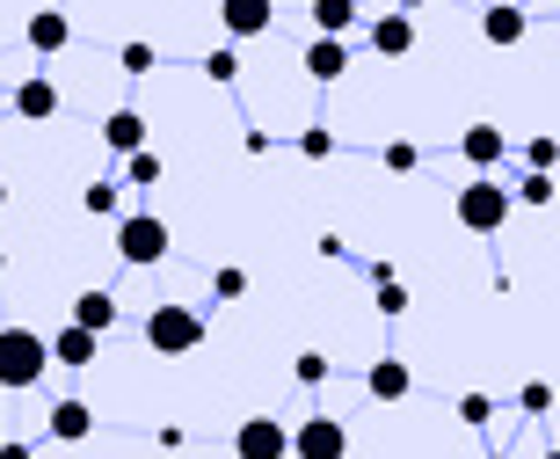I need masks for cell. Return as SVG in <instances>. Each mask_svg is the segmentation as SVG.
<instances>
[{
    "label": "cell",
    "instance_id": "obj_1",
    "mask_svg": "<svg viewBox=\"0 0 560 459\" xmlns=\"http://www.w3.org/2000/svg\"><path fill=\"white\" fill-rule=\"evenodd\" d=\"M44 365H51V357H44V335L37 329H0V387H8V394L37 387Z\"/></svg>",
    "mask_w": 560,
    "mask_h": 459
},
{
    "label": "cell",
    "instance_id": "obj_2",
    "mask_svg": "<svg viewBox=\"0 0 560 459\" xmlns=\"http://www.w3.org/2000/svg\"><path fill=\"white\" fill-rule=\"evenodd\" d=\"M167 249H175L167 219H153V211H131V219H117V255H125L131 271H153V263H167Z\"/></svg>",
    "mask_w": 560,
    "mask_h": 459
},
{
    "label": "cell",
    "instance_id": "obj_3",
    "mask_svg": "<svg viewBox=\"0 0 560 459\" xmlns=\"http://www.w3.org/2000/svg\"><path fill=\"white\" fill-rule=\"evenodd\" d=\"M145 343H153L161 357L197 351V343H205V313H189V307H175V299H167V307L145 313Z\"/></svg>",
    "mask_w": 560,
    "mask_h": 459
},
{
    "label": "cell",
    "instance_id": "obj_4",
    "mask_svg": "<svg viewBox=\"0 0 560 459\" xmlns=\"http://www.w3.org/2000/svg\"><path fill=\"white\" fill-rule=\"evenodd\" d=\"M502 219H510V190H495V183H466L458 190V227L495 233Z\"/></svg>",
    "mask_w": 560,
    "mask_h": 459
},
{
    "label": "cell",
    "instance_id": "obj_5",
    "mask_svg": "<svg viewBox=\"0 0 560 459\" xmlns=\"http://www.w3.org/2000/svg\"><path fill=\"white\" fill-rule=\"evenodd\" d=\"M233 452L241 459H291V431L277 416H248L241 431H233Z\"/></svg>",
    "mask_w": 560,
    "mask_h": 459
},
{
    "label": "cell",
    "instance_id": "obj_6",
    "mask_svg": "<svg viewBox=\"0 0 560 459\" xmlns=\"http://www.w3.org/2000/svg\"><path fill=\"white\" fill-rule=\"evenodd\" d=\"M291 452L299 459H342L350 452V431H342L335 416H306L299 431H291Z\"/></svg>",
    "mask_w": 560,
    "mask_h": 459
},
{
    "label": "cell",
    "instance_id": "obj_7",
    "mask_svg": "<svg viewBox=\"0 0 560 459\" xmlns=\"http://www.w3.org/2000/svg\"><path fill=\"white\" fill-rule=\"evenodd\" d=\"M219 22H226V37H262L277 22L270 0H219Z\"/></svg>",
    "mask_w": 560,
    "mask_h": 459
},
{
    "label": "cell",
    "instance_id": "obj_8",
    "mask_svg": "<svg viewBox=\"0 0 560 459\" xmlns=\"http://www.w3.org/2000/svg\"><path fill=\"white\" fill-rule=\"evenodd\" d=\"M95 351H103V335L73 329V321H66V329L51 335V343H44V357H51V365H95Z\"/></svg>",
    "mask_w": 560,
    "mask_h": 459
},
{
    "label": "cell",
    "instance_id": "obj_9",
    "mask_svg": "<svg viewBox=\"0 0 560 459\" xmlns=\"http://www.w3.org/2000/svg\"><path fill=\"white\" fill-rule=\"evenodd\" d=\"M372 51L378 59H408V51H416V15H378L372 22Z\"/></svg>",
    "mask_w": 560,
    "mask_h": 459
},
{
    "label": "cell",
    "instance_id": "obj_10",
    "mask_svg": "<svg viewBox=\"0 0 560 459\" xmlns=\"http://www.w3.org/2000/svg\"><path fill=\"white\" fill-rule=\"evenodd\" d=\"M524 30H532V15L510 8V0H495V8L480 15V37H488V44H524Z\"/></svg>",
    "mask_w": 560,
    "mask_h": 459
},
{
    "label": "cell",
    "instance_id": "obj_11",
    "mask_svg": "<svg viewBox=\"0 0 560 459\" xmlns=\"http://www.w3.org/2000/svg\"><path fill=\"white\" fill-rule=\"evenodd\" d=\"M306 73H313V81H342V73H350V44H342V37L306 44Z\"/></svg>",
    "mask_w": 560,
    "mask_h": 459
},
{
    "label": "cell",
    "instance_id": "obj_12",
    "mask_svg": "<svg viewBox=\"0 0 560 459\" xmlns=\"http://www.w3.org/2000/svg\"><path fill=\"white\" fill-rule=\"evenodd\" d=\"M364 387H372V401H408V387H416V372H408L400 357H378Z\"/></svg>",
    "mask_w": 560,
    "mask_h": 459
},
{
    "label": "cell",
    "instance_id": "obj_13",
    "mask_svg": "<svg viewBox=\"0 0 560 459\" xmlns=\"http://www.w3.org/2000/svg\"><path fill=\"white\" fill-rule=\"evenodd\" d=\"M103 139H109V153H139L145 147V117H139V110H109Z\"/></svg>",
    "mask_w": 560,
    "mask_h": 459
},
{
    "label": "cell",
    "instance_id": "obj_14",
    "mask_svg": "<svg viewBox=\"0 0 560 459\" xmlns=\"http://www.w3.org/2000/svg\"><path fill=\"white\" fill-rule=\"evenodd\" d=\"M15 117H30V125L59 117V88H51V81H22L15 88Z\"/></svg>",
    "mask_w": 560,
    "mask_h": 459
},
{
    "label": "cell",
    "instance_id": "obj_15",
    "mask_svg": "<svg viewBox=\"0 0 560 459\" xmlns=\"http://www.w3.org/2000/svg\"><path fill=\"white\" fill-rule=\"evenodd\" d=\"M88 431H95V409H88V401H59V409H51V438L59 445H81Z\"/></svg>",
    "mask_w": 560,
    "mask_h": 459
},
{
    "label": "cell",
    "instance_id": "obj_16",
    "mask_svg": "<svg viewBox=\"0 0 560 459\" xmlns=\"http://www.w3.org/2000/svg\"><path fill=\"white\" fill-rule=\"evenodd\" d=\"M73 329H88V335L117 329V299H109V292H81V299H73Z\"/></svg>",
    "mask_w": 560,
    "mask_h": 459
},
{
    "label": "cell",
    "instance_id": "obj_17",
    "mask_svg": "<svg viewBox=\"0 0 560 459\" xmlns=\"http://www.w3.org/2000/svg\"><path fill=\"white\" fill-rule=\"evenodd\" d=\"M66 37H73V22H66L59 8H44V15H30V51H66Z\"/></svg>",
    "mask_w": 560,
    "mask_h": 459
},
{
    "label": "cell",
    "instance_id": "obj_18",
    "mask_svg": "<svg viewBox=\"0 0 560 459\" xmlns=\"http://www.w3.org/2000/svg\"><path fill=\"white\" fill-rule=\"evenodd\" d=\"M458 153H466L474 168H495V161H502V131H495V125H474L466 139H458Z\"/></svg>",
    "mask_w": 560,
    "mask_h": 459
},
{
    "label": "cell",
    "instance_id": "obj_19",
    "mask_svg": "<svg viewBox=\"0 0 560 459\" xmlns=\"http://www.w3.org/2000/svg\"><path fill=\"white\" fill-rule=\"evenodd\" d=\"M313 22H320L328 37H342V30L357 22V0H313Z\"/></svg>",
    "mask_w": 560,
    "mask_h": 459
},
{
    "label": "cell",
    "instance_id": "obj_20",
    "mask_svg": "<svg viewBox=\"0 0 560 459\" xmlns=\"http://www.w3.org/2000/svg\"><path fill=\"white\" fill-rule=\"evenodd\" d=\"M408 307H416V299H408V285H394V277H378V313H386V321H400Z\"/></svg>",
    "mask_w": 560,
    "mask_h": 459
},
{
    "label": "cell",
    "instance_id": "obj_21",
    "mask_svg": "<svg viewBox=\"0 0 560 459\" xmlns=\"http://www.w3.org/2000/svg\"><path fill=\"white\" fill-rule=\"evenodd\" d=\"M88 211L95 219H117V183H88Z\"/></svg>",
    "mask_w": 560,
    "mask_h": 459
},
{
    "label": "cell",
    "instance_id": "obj_22",
    "mask_svg": "<svg viewBox=\"0 0 560 459\" xmlns=\"http://www.w3.org/2000/svg\"><path fill=\"white\" fill-rule=\"evenodd\" d=\"M524 205H553V175H532V168H524V190H517Z\"/></svg>",
    "mask_w": 560,
    "mask_h": 459
},
{
    "label": "cell",
    "instance_id": "obj_23",
    "mask_svg": "<svg viewBox=\"0 0 560 459\" xmlns=\"http://www.w3.org/2000/svg\"><path fill=\"white\" fill-rule=\"evenodd\" d=\"M517 401H524V416H546V409H553V387H546V379H532Z\"/></svg>",
    "mask_w": 560,
    "mask_h": 459
},
{
    "label": "cell",
    "instance_id": "obj_24",
    "mask_svg": "<svg viewBox=\"0 0 560 459\" xmlns=\"http://www.w3.org/2000/svg\"><path fill=\"white\" fill-rule=\"evenodd\" d=\"M299 153H306V161H328L335 139H328V131H299Z\"/></svg>",
    "mask_w": 560,
    "mask_h": 459
},
{
    "label": "cell",
    "instance_id": "obj_25",
    "mask_svg": "<svg viewBox=\"0 0 560 459\" xmlns=\"http://www.w3.org/2000/svg\"><path fill=\"white\" fill-rule=\"evenodd\" d=\"M125 161H131V183H161V161H153V153H125Z\"/></svg>",
    "mask_w": 560,
    "mask_h": 459
},
{
    "label": "cell",
    "instance_id": "obj_26",
    "mask_svg": "<svg viewBox=\"0 0 560 459\" xmlns=\"http://www.w3.org/2000/svg\"><path fill=\"white\" fill-rule=\"evenodd\" d=\"M211 292H219V299H241V292H248V271H219V277H211Z\"/></svg>",
    "mask_w": 560,
    "mask_h": 459
},
{
    "label": "cell",
    "instance_id": "obj_27",
    "mask_svg": "<svg viewBox=\"0 0 560 459\" xmlns=\"http://www.w3.org/2000/svg\"><path fill=\"white\" fill-rule=\"evenodd\" d=\"M320 379H328V357L306 351V357H299V387H320Z\"/></svg>",
    "mask_w": 560,
    "mask_h": 459
},
{
    "label": "cell",
    "instance_id": "obj_28",
    "mask_svg": "<svg viewBox=\"0 0 560 459\" xmlns=\"http://www.w3.org/2000/svg\"><path fill=\"white\" fill-rule=\"evenodd\" d=\"M458 416H466V423H474V431H480V423L495 416V401H488V394H466V401H458Z\"/></svg>",
    "mask_w": 560,
    "mask_h": 459
},
{
    "label": "cell",
    "instance_id": "obj_29",
    "mask_svg": "<svg viewBox=\"0 0 560 459\" xmlns=\"http://www.w3.org/2000/svg\"><path fill=\"white\" fill-rule=\"evenodd\" d=\"M205 73H211V81H219V88H226L233 73H241V59H233V51H211V59H205Z\"/></svg>",
    "mask_w": 560,
    "mask_h": 459
},
{
    "label": "cell",
    "instance_id": "obj_30",
    "mask_svg": "<svg viewBox=\"0 0 560 459\" xmlns=\"http://www.w3.org/2000/svg\"><path fill=\"white\" fill-rule=\"evenodd\" d=\"M524 153H532V175H546V168H553V139H546V131H539V139H532V147H524Z\"/></svg>",
    "mask_w": 560,
    "mask_h": 459
},
{
    "label": "cell",
    "instance_id": "obj_31",
    "mask_svg": "<svg viewBox=\"0 0 560 459\" xmlns=\"http://www.w3.org/2000/svg\"><path fill=\"white\" fill-rule=\"evenodd\" d=\"M386 168H394V175H408V168H416V147H408V139H394V147H386Z\"/></svg>",
    "mask_w": 560,
    "mask_h": 459
},
{
    "label": "cell",
    "instance_id": "obj_32",
    "mask_svg": "<svg viewBox=\"0 0 560 459\" xmlns=\"http://www.w3.org/2000/svg\"><path fill=\"white\" fill-rule=\"evenodd\" d=\"M125 66L131 73H153V44H125Z\"/></svg>",
    "mask_w": 560,
    "mask_h": 459
},
{
    "label": "cell",
    "instance_id": "obj_33",
    "mask_svg": "<svg viewBox=\"0 0 560 459\" xmlns=\"http://www.w3.org/2000/svg\"><path fill=\"white\" fill-rule=\"evenodd\" d=\"M0 459H30V445H0Z\"/></svg>",
    "mask_w": 560,
    "mask_h": 459
},
{
    "label": "cell",
    "instance_id": "obj_34",
    "mask_svg": "<svg viewBox=\"0 0 560 459\" xmlns=\"http://www.w3.org/2000/svg\"><path fill=\"white\" fill-rule=\"evenodd\" d=\"M416 8H422V0H400V15H416Z\"/></svg>",
    "mask_w": 560,
    "mask_h": 459
},
{
    "label": "cell",
    "instance_id": "obj_35",
    "mask_svg": "<svg viewBox=\"0 0 560 459\" xmlns=\"http://www.w3.org/2000/svg\"><path fill=\"white\" fill-rule=\"evenodd\" d=\"M0 205H8V183H0Z\"/></svg>",
    "mask_w": 560,
    "mask_h": 459
},
{
    "label": "cell",
    "instance_id": "obj_36",
    "mask_svg": "<svg viewBox=\"0 0 560 459\" xmlns=\"http://www.w3.org/2000/svg\"><path fill=\"white\" fill-rule=\"evenodd\" d=\"M0 271H8V255H0Z\"/></svg>",
    "mask_w": 560,
    "mask_h": 459
},
{
    "label": "cell",
    "instance_id": "obj_37",
    "mask_svg": "<svg viewBox=\"0 0 560 459\" xmlns=\"http://www.w3.org/2000/svg\"><path fill=\"white\" fill-rule=\"evenodd\" d=\"M546 459H553V452H546Z\"/></svg>",
    "mask_w": 560,
    "mask_h": 459
}]
</instances>
